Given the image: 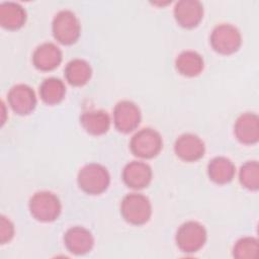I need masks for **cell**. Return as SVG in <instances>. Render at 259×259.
I'll return each instance as SVG.
<instances>
[{
	"mask_svg": "<svg viewBox=\"0 0 259 259\" xmlns=\"http://www.w3.org/2000/svg\"><path fill=\"white\" fill-rule=\"evenodd\" d=\"M54 37L62 45L75 44L81 33V24L76 14L68 9L59 11L52 22Z\"/></svg>",
	"mask_w": 259,
	"mask_h": 259,
	"instance_id": "obj_4",
	"label": "cell"
},
{
	"mask_svg": "<svg viewBox=\"0 0 259 259\" xmlns=\"http://www.w3.org/2000/svg\"><path fill=\"white\" fill-rule=\"evenodd\" d=\"M110 116L101 109L84 111L80 116V123L83 128L92 136H101L110 127Z\"/></svg>",
	"mask_w": 259,
	"mask_h": 259,
	"instance_id": "obj_16",
	"label": "cell"
},
{
	"mask_svg": "<svg viewBox=\"0 0 259 259\" xmlns=\"http://www.w3.org/2000/svg\"><path fill=\"white\" fill-rule=\"evenodd\" d=\"M121 177L127 187L133 189H143L152 181L153 172L147 163L142 161H132L123 167Z\"/></svg>",
	"mask_w": 259,
	"mask_h": 259,
	"instance_id": "obj_13",
	"label": "cell"
},
{
	"mask_svg": "<svg viewBox=\"0 0 259 259\" xmlns=\"http://www.w3.org/2000/svg\"><path fill=\"white\" fill-rule=\"evenodd\" d=\"M63 59L62 51L53 42L39 45L32 54V64L37 70L48 72L59 67Z\"/></svg>",
	"mask_w": 259,
	"mask_h": 259,
	"instance_id": "obj_14",
	"label": "cell"
},
{
	"mask_svg": "<svg viewBox=\"0 0 259 259\" xmlns=\"http://www.w3.org/2000/svg\"><path fill=\"white\" fill-rule=\"evenodd\" d=\"M207 233L205 228L198 222L188 221L182 224L175 236L177 247L184 253H195L205 244Z\"/></svg>",
	"mask_w": 259,
	"mask_h": 259,
	"instance_id": "obj_5",
	"label": "cell"
},
{
	"mask_svg": "<svg viewBox=\"0 0 259 259\" xmlns=\"http://www.w3.org/2000/svg\"><path fill=\"white\" fill-rule=\"evenodd\" d=\"M203 67V58L195 51H183L175 60V68L177 72L185 77H195L199 75L202 72Z\"/></svg>",
	"mask_w": 259,
	"mask_h": 259,
	"instance_id": "obj_19",
	"label": "cell"
},
{
	"mask_svg": "<svg viewBox=\"0 0 259 259\" xmlns=\"http://www.w3.org/2000/svg\"><path fill=\"white\" fill-rule=\"evenodd\" d=\"M234 134L242 144H256L259 140L258 115L254 112H245L239 115L234 124Z\"/></svg>",
	"mask_w": 259,
	"mask_h": 259,
	"instance_id": "obj_15",
	"label": "cell"
},
{
	"mask_svg": "<svg viewBox=\"0 0 259 259\" xmlns=\"http://www.w3.org/2000/svg\"><path fill=\"white\" fill-rule=\"evenodd\" d=\"M236 168L234 163L227 157L218 156L212 158L207 165V174L211 181L217 184H227L235 176Z\"/></svg>",
	"mask_w": 259,
	"mask_h": 259,
	"instance_id": "obj_18",
	"label": "cell"
},
{
	"mask_svg": "<svg viewBox=\"0 0 259 259\" xmlns=\"http://www.w3.org/2000/svg\"><path fill=\"white\" fill-rule=\"evenodd\" d=\"M14 237V225L5 215L0 217V243L6 244Z\"/></svg>",
	"mask_w": 259,
	"mask_h": 259,
	"instance_id": "obj_24",
	"label": "cell"
},
{
	"mask_svg": "<svg viewBox=\"0 0 259 259\" xmlns=\"http://www.w3.org/2000/svg\"><path fill=\"white\" fill-rule=\"evenodd\" d=\"M64 243L68 251L74 255L89 253L94 246L92 233L84 227L75 226L67 230L64 235Z\"/></svg>",
	"mask_w": 259,
	"mask_h": 259,
	"instance_id": "obj_11",
	"label": "cell"
},
{
	"mask_svg": "<svg viewBox=\"0 0 259 259\" xmlns=\"http://www.w3.org/2000/svg\"><path fill=\"white\" fill-rule=\"evenodd\" d=\"M240 183L249 190L259 188V165L257 161H247L244 163L239 172Z\"/></svg>",
	"mask_w": 259,
	"mask_h": 259,
	"instance_id": "obj_22",
	"label": "cell"
},
{
	"mask_svg": "<svg viewBox=\"0 0 259 259\" xmlns=\"http://www.w3.org/2000/svg\"><path fill=\"white\" fill-rule=\"evenodd\" d=\"M28 207L30 214L39 222L50 223L56 221L62 210L59 197L48 190L35 192L29 199Z\"/></svg>",
	"mask_w": 259,
	"mask_h": 259,
	"instance_id": "obj_2",
	"label": "cell"
},
{
	"mask_svg": "<svg viewBox=\"0 0 259 259\" xmlns=\"http://www.w3.org/2000/svg\"><path fill=\"white\" fill-rule=\"evenodd\" d=\"M120 213L127 223L135 226H142L151 219V201L142 193H128L121 200Z\"/></svg>",
	"mask_w": 259,
	"mask_h": 259,
	"instance_id": "obj_3",
	"label": "cell"
},
{
	"mask_svg": "<svg viewBox=\"0 0 259 259\" xmlns=\"http://www.w3.org/2000/svg\"><path fill=\"white\" fill-rule=\"evenodd\" d=\"M174 17L184 28H193L203 17V6L197 0H180L175 4Z\"/></svg>",
	"mask_w": 259,
	"mask_h": 259,
	"instance_id": "obj_12",
	"label": "cell"
},
{
	"mask_svg": "<svg viewBox=\"0 0 259 259\" xmlns=\"http://www.w3.org/2000/svg\"><path fill=\"white\" fill-rule=\"evenodd\" d=\"M174 152L182 161L195 162L203 157L205 146L198 136L186 133L179 136L175 141Z\"/></svg>",
	"mask_w": 259,
	"mask_h": 259,
	"instance_id": "obj_10",
	"label": "cell"
},
{
	"mask_svg": "<svg viewBox=\"0 0 259 259\" xmlns=\"http://www.w3.org/2000/svg\"><path fill=\"white\" fill-rule=\"evenodd\" d=\"M163 147L161 135L154 128L146 127L137 132L131 142L132 153L142 159H151L156 157Z\"/></svg>",
	"mask_w": 259,
	"mask_h": 259,
	"instance_id": "obj_7",
	"label": "cell"
},
{
	"mask_svg": "<svg viewBox=\"0 0 259 259\" xmlns=\"http://www.w3.org/2000/svg\"><path fill=\"white\" fill-rule=\"evenodd\" d=\"M26 20L25 9L16 2H2L0 4V24L9 30H16L23 26Z\"/></svg>",
	"mask_w": 259,
	"mask_h": 259,
	"instance_id": "obj_17",
	"label": "cell"
},
{
	"mask_svg": "<svg viewBox=\"0 0 259 259\" xmlns=\"http://www.w3.org/2000/svg\"><path fill=\"white\" fill-rule=\"evenodd\" d=\"M142 119L139 106L130 100H121L113 109V122L116 130L123 134L135 131Z\"/></svg>",
	"mask_w": 259,
	"mask_h": 259,
	"instance_id": "obj_8",
	"label": "cell"
},
{
	"mask_svg": "<svg viewBox=\"0 0 259 259\" xmlns=\"http://www.w3.org/2000/svg\"><path fill=\"white\" fill-rule=\"evenodd\" d=\"M7 101L11 109L19 115L29 114L36 106V96L33 89L22 83L10 88L7 94Z\"/></svg>",
	"mask_w": 259,
	"mask_h": 259,
	"instance_id": "obj_9",
	"label": "cell"
},
{
	"mask_svg": "<svg viewBox=\"0 0 259 259\" xmlns=\"http://www.w3.org/2000/svg\"><path fill=\"white\" fill-rule=\"evenodd\" d=\"M211 48L221 55H232L236 53L242 45L240 30L231 23L218 24L210 34Z\"/></svg>",
	"mask_w": 259,
	"mask_h": 259,
	"instance_id": "obj_6",
	"label": "cell"
},
{
	"mask_svg": "<svg viewBox=\"0 0 259 259\" xmlns=\"http://www.w3.org/2000/svg\"><path fill=\"white\" fill-rule=\"evenodd\" d=\"M64 75L69 84L75 87L85 85L92 76L90 64L83 59L71 60L64 70Z\"/></svg>",
	"mask_w": 259,
	"mask_h": 259,
	"instance_id": "obj_20",
	"label": "cell"
},
{
	"mask_svg": "<svg viewBox=\"0 0 259 259\" xmlns=\"http://www.w3.org/2000/svg\"><path fill=\"white\" fill-rule=\"evenodd\" d=\"M77 182L85 193L96 195L104 192L108 188L110 175L103 165L89 163L79 170Z\"/></svg>",
	"mask_w": 259,
	"mask_h": 259,
	"instance_id": "obj_1",
	"label": "cell"
},
{
	"mask_svg": "<svg viewBox=\"0 0 259 259\" xmlns=\"http://www.w3.org/2000/svg\"><path fill=\"white\" fill-rule=\"evenodd\" d=\"M258 253V241L253 237L239 239L233 248V255L237 259H253Z\"/></svg>",
	"mask_w": 259,
	"mask_h": 259,
	"instance_id": "obj_23",
	"label": "cell"
},
{
	"mask_svg": "<svg viewBox=\"0 0 259 259\" xmlns=\"http://www.w3.org/2000/svg\"><path fill=\"white\" fill-rule=\"evenodd\" d=\"M65 94L66 86L59 78H48L39 85V96L41 100L49 105L60 103L64 99Z\"/></svg>",
	"mask_w": 259,
	"mask_h": 259,
	"instance_id": "obj_21",
	"label": "cell"
}]
</instances>
